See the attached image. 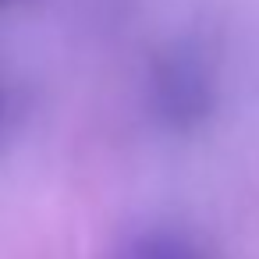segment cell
<instances>
[{
	"label": "cell",
	"mask_w": 259,
	"mask_h": 259,
	"mask_svg": "<svg viewBox=\"0 0 259 259\" xmlns=\"http://www.w3.org/2000/svg\"><path fill=\"white\" fill-rule=\"evenodd\" d=\"M213 96H217L213 68L188 43H174L167 54L153 61L149 100L170 128H195L202 117H209Z\"/></svg>",
	"instance_id": "6da1fadb"
},
{
	"label": "cell",
	"mask_w": 259,
	"mask_h": 259,
	"mask_svg": "<svg viewBox=\"0 0 259 259\" xmlns=\"http://www.w3.org/2000/svg\"><path fill=\"white\" fill-rule=\"evenodd\" d=\"M110 259H202V252L181 231L146 227V231H135L132 238H124Z\"/></svg>",
	"instance_id": "7a4b0ae2"
},
{
	"label": "cell",
	"mask_w": 259,
	"mask_h": 259,
	"mask_svg": "<svg viewBox=\"0 0 259 259\" xmlns=\"http://www.w3.org/2000/svg\"><path fill=\"white\" fill-rule=\"evenodd\" d=\"M0 121H4V93H0Z\"/></svg>",
	"instance_id": "3957f363"
},
{
	"label": "cell",
	"mask_w": 259,
	"mask_h": 259,
	"mask_svg": "<svg viewBox=\"0 0 259 259\" xmlns=\"http://www.w3.org/2000/svg\"><path fill=\"white\" fill-rule=\"evenodd\" d=\"M0 4H4V0H0Z\"/></svg>",
	"instance_id": "277c9868"
}]
</instances>
